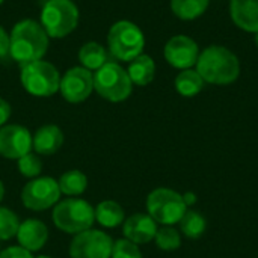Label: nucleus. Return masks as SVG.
I'll list each match as a JSON object with an SVG mask.
<instances>
[{
    "label": "nucleus",
    "mask_w": 258,
    "mask_h": 258,
    "mask_svg": "<svg viewBox=\"0 0 258 258\" xmlns=\"http://www.w3.org/2000/svg\"><path fill=\"white\" fill-rule=\"evenodd\" d=\"M11 57L21 67L41 60L48 48V35L35 20L18 21L11 35Z\"/></svg>",
    "instance_id": "1"
},
{
    "label": "nucleus",
    "mask_w": 258,
    "mask_h": 258,
    "mask_svg": "<svg viewBox=\"0 0 258 258\" xmlns=\"http://www.w3.org/2000/svg\"><path fill=\"white\" fill-rule=\"evenodd\" d=\"M197 71L204 82L213 85H230L240 74L237 56L222 45H210L203 50L197 60Z\"/></svg>",
    "instance_id": "2"
},
{
    "label": "nucleus",
    "mask_w": 258,
    "mask_h": 258,
    "mask_svg": "<svg viewBox=\"0 0 258 258\" xmlns=\"http://www.w3.org/2000/svg\"><path fill=\"white\" fill-rule=\"evenodd\" d=\"M51 218L60 231L68 234H79L92 227L95 222V210L85 200L67 198L54 206Z\"/></svg>",
    "instance_id": "3"
},
{
    "label": "nucleus",
    "mask_w": 258,
    "mask_h": 258,
    "mask_svg": "<svg viewBox=\"0 0 258 258\" xmlns=\"http://www.w3.org/2000/svg\"><path fill=\"white\" fill-rule=\"evenodd\" d=\"M109 51L115 59L132 62L135 57L142 54L145 38L142 30L132 21L121 20L115 23L107 35Z\"/></svg>",
    "instance_id": "4"
},
{
    "label": "nucleus",
    "mask_w": 258,
    "mask_h": 258,
    "mask_svg": "<svg viewBox=\"0 0 258 258\" xmlns=\"http://www.w3.org/2000/svg\"><path fill=\"white\" fill-rule=\"evenodd\" d=\"M94 89L100 97L112 103L124 101L130 97L133 83L128 73L116 62H107L94 74Z\"/></svg>",
    "instance_id": "5"
},
{
    "label": "nucleus",
    "mask_w": 258,
    "mask_h": 258,
    "mask_svg": "<svg viewBox=\"0 0 258 258\" xmlns=\"http://www.w3.org/2000/svg\"><path fill=\"white\" fill-rule=\"evenodd\" d=\"M79 23L77 6L71 0H48L41 12V26L51 38H65Z\"/></svg>",
    "instance_id": "6"
},
{
    "label": "nucleus",
    "mask_w": 258,
    "mask_h": 258,
    "mask_svg": "<svg viewBox=\"0 0 258 258\" xmlns=\"http://www.w3.org/2000/svg\"><path fill=\"white\" fill-rule=\"evenodd\" d=\"M20 79L23 88L35 97H51L60 88L59 71L44 60L23 65Z\"/></svg>",
    "instance_id": "7"
},
{
    "label": "nucleus",
    "mask_w": 258,
    "mask_h": 258,
    "mask_svg": "<svg viewBox=\"0 0 258 258\" xmlns=\"http://www.w3.org/2000/svg\"><path fill=\"white\" fill-rule=\"evenodd\" d=\"M186 203L183 195L172 189H156L147 198V210L148 215L162 225H174L180 222L183 215L186 213Z\"/></svg>",
    "instance_id": "8"
},
{
    "label": "nucleus",
    "mask_w": 258,
    "mask_h": 258,
    "mask_svg": "<svg viewBox=\"0 0 258 258\" xmlns=\"http://www.w3.org/2000/svg\"><path fill=\"white\" fill-rule=\"evenodd\" d=\"M60 189L51 177H36L21 190V203L32 212H44L59 203Z\"/></svg>",
    "instance_id": "9"
},
{
    "label": "nucleus",
    "mask_w": 258,
    "mask_h": 258,
    "mask_svg": "<svg viewBox=\"0 0 258 258\" xmlns=\"http://www.w3.org/2000/svg\"><path fill=\"white\" fill-rule=\"evenodd\" d=\"M113 242L100 230H86L76 234L70 243L71 258H110Z\"/></svg>",
    "instance_id": "10"
},
{
    "label": "nucleus",
    "mask_w": 258,
    "mask_h": 258,
    "mask_svg": "<svg viewBox=\"0 0 258 258\" xmlns=\"http://www.w3.org/2000/svg\"><path fill=\"white\" fill-rule=\"evenodd\" d=\"M59 91L68 103H82L94 91V74L83 67H74L60 79Z\"/></svg>",
    "instance_id": "11"
},
{
    "label": "nucleus",
    "mask_w": 258,
    "mask_h": 258,
    "mask_svg": "<svg viewBox=\"0 0 258 258\" xmlns=\"http://www.w3.org/2000/svg\"><path fill=\"white\" fill-rule=\"evenodd\" d=\"M163 54L168 63L174 68L189 70L190 67L197 65L200 48L192 38L186 35H175L166 42Z\"/></svg>",
    "instance_id": "12"
},
{
    "label": "nucleus",
    "mask_w": 258,
    "mask_h": 258,
    "mask_svg": "<svg viewBox=\"0 0 258 258\" xmlns=\"http://www.w3.org/2000/svg\"><path fill=\"white\" fill-rule=\"evenodd\" d=\"M32 135L18 124L0 127V156L6 159H20L30 153Z\"/></svg>",
    "instance_id": "13"
},
{
    "label": "nucleus",
    "mask_w": 258,
    "mask_h": 258,
    "mask_svg": "<svg viewBox=\"0 0 258 258\" xmlns=\"http://www.w3.org/2000/svg\"><path fill=\"white\" fill-rule=\"evenodd\" d=\"M122 233L127 240L136 245L148 243L156 237L157 225H156V221L150 215L136 213L124 222Z\"/></svg>",
    "instance_id": "14"
},
{
    "label": "nucleus",
    "mask_w": 258,
    "mask_h": 258,
    "mask_svg": "<svg viewBox=\"0 0 258 258\" xmlns=\"http://www.w3.org/2000/svg\"><path fill=\"white\" fill-rule=\"evenodd\" d=\"M17 239L21 248L29 252H35L44 248L48 240V228L38 219H27L20 224Z\"/></svg>",
    "instance_id": "15"
},
{
    "label": "nucleus",
    "mask_w": 258,
    "mask_h": 258,
    "mask_svg": "<svg viewBox=\"0 0 258 258\" xmlns=\"http://www.w3.org/2000/svg\"><path fill=\"white\" fill-rule=\"evenodd\" d=\"M230 14L234 24L246 32H258V0H231Z\"/></svg>",
    "instance_id": "16"
},
{
    "label": "nucleus",
    "mask_w": 258,
    "mask_h": 258,
    "mask_svg": "<svg viewBox=\"0 0 258 258\" xmlns=\"http://www.w3.org/2000/svg\"><path fill=\"white\" fill-rule=\"evenodd\" d=\"M63 144V133L57 125L47 124L36 130L32 136V148L36 154L51 156L54 154Z\"/></svg>",
    "instance_id": "17"
},
{
    "label": "nucleus",
    "mask_w": 258,
    "mask_h": 258,
    "mask_svg": "<svg viewBox=\"0 0 258 258\" xmlns=\"http://www.w3.org/2000/svg\"><path fill=\"white\" fill-rule=\"evenodd\" d=\"M128 77L132 83L138 86H145L153 82L156 74V63L148 54H139L128 65Z\"/></svg>",
    "instance_id": "18"
},
{
    "label": "nucleus",
    "mask_w": 258,
    "mask_h": 258,
    "mask_svg": "<svg viewBox=\"0 0 258 258\" xmlns=\"http://www.w3.org/2000/svg\"><path fill=\"white\" fill-rule=\"evenodd\" d=\"M79 60H80L82 67L89 70V71H97L103 65L110 62L106 48L103 45L97 44V42L85 44L79 51Z\"/></svg>",
    "instance_id": "19"
},
{
    "label": "nucleus",
    "mask_w": 258,
    "mask_h": 258,
    "mask_svg": "<svg viewBox=\"0 0 258 258\" xmlns=\"http://www.w3.org/2000/svg\"><path fill=\"white\" fill-rule=\"evenodd\" d=\"M95 221L106 228H115L124 224V210L115 201H101L95 209Z\"/></svg>",
    "instance_id": "20"
},
{
    "label": "nucleus",
    "mask_w": 258,
    "mask_h": 258,
    "mask_svg": "<svg viewBox=\"0 0 258 258\" xmlns=\"http://www.w3.org/2000/svg\"><path fill=\"white\" fill-rule=\"evenodd\" d=\"M57 184H59L60 194L68 195V197H79L86 190L88 178L82 171L71 169L60 175V178L57 180Z\"/></svg>",
    "instance_id": "21"
},
{
    "label": "nucleus",
    "mask_w": 258,
    "mask_h": 258,
    "mask_svg": "<svg viewBox=\"0 0 258 258\" xmlns=\"http://www.w3.org/2000/svg\"><path fill=\"white\" fill-rule=\"evenodd\" d=\"M204 80L200 76V73L197 70H183L177 79H175V89L178 91L180 95L183 97H194L197 95L203 86H204Z\"/></svg>",
    "instance_id": "22"
},
{
    "label": "nucleus",
    "mask_w": 258,
    "mask_h": 258,
    "mask_svg": "<svg viewBox=\"0 0 258 258\" xmlns=\"http://www.w3.org/2000/svg\"><path fill=\"white\" fill-rule=\"evenodd\" d=\"M210 0H171V9L180 20H195L201 17Z\"/></svg>",
    "instance_id": "23"
},
{
    "label": "nucleus",
    "mask_w": 258,
    "mask_h": 258,
    "mask_svg": "<svg viewBox=\"0 0 258 258\" xmlns=\"http://www.w3.org/2000/svg\"><path fill=\"white\" fill-rule=\"evenodd\" d=\"M180 227L181 231L186 237L189 239H198L204 234L207 222L203 215L194 210H186L183 218L180 219Z\"/></svg>",
    "instance_id": "24"
},
{
    "label": "nucleus",
    "mask_w": 258,
    "mask_h": 258,
    "mask_svg": "<svg viewBox=\"0 0 258 258\" xmlns=\"http://www.w3.org/2000/svg\"><path fill=\"white\" fill-rule=\"evenodd\" d=\"M20 224L18 216L12 210L0 207V240H9L17 236Z\"/></svg>",
    "instance_id": "25"
},
{
    "label": "nucleus",
    "mask_w": 258,
    "mask_h": 258,
    "mask_svg": "<svg viewBox=\"0 0 258 258\" xmlns=\"http://www.w3.org/2000/svg\"><path fill=\"white\" fill-rule=\"evenodd\" d=\"M156 243L160 249L163 251H175L180 248L181 245V237L177 233V230H174L172 227L166 225L160 230H157L156 233Z\"/></svg>",
    "instance_id": "26"
},
{
    "label": "nucleus",
    "mask_w": 258,
    "mask_h": 258,
    "mask_svg": "<svg viewBox=\"0 0 258 258\" xmlns=\"http://www.w3.org/2000/svg\"><path fill=\"white\" fill-rule=\"evenodd\" d=\"M18 171L26 178H36L42 171V162L36 154L27 153L26 156L18 159Z\"/></svg>",
    "instance_id": "27"
},
{
    "label": "nucleus",
    "mask_w": 258,
    "mask_h": 258,
    "mask_svg": "<svg viewBox=\"0 0 258 258\" xmlns=\"http://www.w3.org/2000/svg\"><path fill=\"white\" fill-rule=\"evenodd\" d=\"M110 258H142V252L139 251L136 243L127 239H121L113 243Z\"/></svg>",
    "instance_id": "28"
},
{
    "label": "nucleus",
    "mask_w": 258,
    "mask_h": 258,
    "mask_svg": "<svg viewBox=\"0 0 258 258\" xmlns=\"http://www.w3.org/2000/svg\"><path fill=\"white\" fill-rule=\"evenodd\" d=\"M0 258H33L32 252L21 246H9L0 252Z\"/></svg>",
    "instance_id": "29"
},
{
    "label": "nucleus",
    "mask_w": 258,
    "mask_h": 258,
    "mask_svg": "<svg viewBox=\"0 0 258 258\" xmlns=\"http://www.w3.org/2000/svg\"><path fill=\"white\" fill-rule=\"evenodd\" d=\"M11 56V38L5 32L3 27H0V59H8Z\"/></svg>",
    "instance_id": "30"
},
{
    "label": "nucleus",
    "mask_w": 258,
    "mask_h": 258,
    "mask_svg": "<svg viewBox=\"0 0 258 258\" xmlns=\"http://www.w3.org/2000/svg\"><path fill=\"white\" fill-rule=\"evenodd\" d=\"M11 116V106L8 101L0 98V125H3Z\"/></svg>",
    "instance_id": "31"
},
{
    "label": "nucleus",
    "mask_w": 258,
    "mask_h": 258,
    "mask_svg": "<svg viewBox=\"0 0 258 258\" xmlns=\"http://www.w3.org/2000/svg\"><path fill=\"white\" fill-rule=\"evenodd\" d=\"M183 200H184L186 206H190V204H194V203L197 201V200H195V195H194L192 192H189V194L183 195Z\"/></svg>",
    "instance_id": "32"
},
{
    "label": "nucleus",
    "mask_w": 258,
    "mask_h": 258,
    "mask_svg": "<svg viewBox=\"0 0 258 258\" xmlns=\"http://www.w3.org/2000/svg\"><path fill=\"white\" fill-rule=\"evenodd\" d=\"M3 197H5V186H3V183L0 180V201L3 200Z\"/></svg>",
    "instance_id": "33"
},
{
    "label": "nucleus",
    "mask_w": 258,
    "mask_h": 258,
    "mask_svg": "<svg viewBox=\"0 0 258 258\" xmlns=\"http://www.w3.org/2000/svg\"><path fill=\"white\" fill-rule=\"evenodd\" d=\"M36 258H51V257H47V255H39V257Z\"/></svg>",
    "instance_id": "34"
},
{
    "label": "nucleus",
    "mask_w": 258,
    "mask_h": 258,
    "mask_svg": "<svg viewBox=\"0 0 258 258\" xmlns=\"http://www.w3.org/2000/svg\"><path fill=\"white\" fill-rule=\"evenodd\" d=\"M255 42H257V47H258V32H257V35H255Z\"/></svg>",
    "instance_id": "35"
},
{
    "label": "nucleus",
    "mask_w": 258,
    "mask_h": 258,
    "mask_svg": "<svg viewBox=\"0 0 258 258\" xmlns=\"http://www.w3.org/2000/svg\"><path fill=\"white\" fill-rule=\"evenodd\" d=\"M2 3H3V0H0V5H2Z\"/></svg>",
    "instance_id": "36"
}]
</instances>
